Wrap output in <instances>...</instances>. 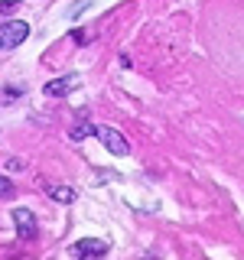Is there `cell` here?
<instances>
[{
	"label": "cell",
	"mask_w": 244,
	"mask_h": 260,
	"mask_svg": "<svg viewBox=\"0 0 244 260\" xmlns=\"http://www.w3.org/2000/svg\"><path fill=\"white\" fill-rule=\"evenodd\" d=\"M29 36V23L26 20H10L0 26V52H10V49L23 46Z\"/></svg>",
	"instance_id": "cell-1"
},
{
	"label": "cell",
	"mask_w": 244,
	"mask_h": 260,
	"mask_svg": "<svg viewBox=\"0 0 244 260\" xmlns=\"http://www.w3.org/2000/svg\"><path fill=\"white\" fill-rule=\"evenodd\" d=\"M95 137L101 140L104 146H108V153L111 156H127V140L120 137V130H114V127H95Z\"/></svg>",
	"instance_id": "cell-2"
},
{
	"label": "cell",
	"mask_w": 244,
	"mask_h": 260,
	"mask_svg": "<svg viewBox=\"0 0 244 260\" xmlns=\"http://www.w3.org/2000/svg\"><path fill=\"white\" fill-rule=\"evenodd\" d=\"M101 254H108V241H101V238H85V241L72 244V257L75 260H92Z\"/></svg>",
	"instance_id": "cell-3"
},
{
	"label": "cell",
	"mask_w": 244,
	"mask_h": 260,
	"mask_svg": "<svg viewBox=\"0 0 244 260\" xmlns=\"http://www.w3.org/2000/svg\"><path fill=\"white\" fill-rule=\"evenodd\" d=\"M81 85L78 75H62V78H52V81H46V98H62V94H69V91H75V88Z\"/></svg>",
	"instance_id": "cell-4"
},
{
	"label": "cell",
	"mask_w": 244,
	"mask_h": 260,
	"mask_svg": "<svg viewBox=\"0 0 244 260\" xmlns=\"http://www.w3.org/2000/svg\"><path fill=\"white\" fill-rule=\"evenodd\" d=\"M13 221H16V231L23 238H33L36 234V218H33L29 208H13Z\"/></svg>",
	"instance_id": "cell-5"
},
{
	"label": "cell",
	"mask_w": 244,
	"mask_h": 260,
	"mask_svg": "<svg viewBox=\"0 0 244 260\" xmlns=\"http://www.w3.org/2000/svg\"><path fill=\"white\" fill-rule=\"evenodd\" d=\"M49 199L69 205V202H75V189H72V185H52V189H49Z\"/></svg>",
	"instance_id": "cell-6"
},
{
	"label": "cell",
	"mask_w": 244,
	"mask_h": 260,
	"mask_svg": "<svg viewBox=\"0 0 244 260\" xmlns=\"http://www.w3.org/2000/svg\"><path fill=\"white\" fill-rule=\"evenodd\" d=\"M88 134H95V127H92V124H78V127H72L69 137H72V140H85Z\"/></svg>",
	"instance_id": "cell-7"
},
{
	"label": "cell",
	"mask_w": 244,
	"mask_h": 260,
	"mask_svg": "<svg viewBox=\"0 0 244 260\" xmlns=\"http://www.w3.org/2000/svg\"><path fill=\"white\" fill-rule=\"evenodd\" d=\"M16 7H20V0H4V4H0V13H13Z\"/></svg>",
	"instance_id": "cell-8"
},
{
	"label": "cell",
	"mask_w": 244,
	"mask_h": 260,
	"mask_svg": "<svg viewBox=\"0 0 244 260\" xmlns=\"http://www.w3.org/2000/svg\"><path fill=\"white\" fill-rule=\"evenodd\" d=\"M7 189H10V185H7V179L0 176V192H7Z\"/></svg>",
	"instance_id": "cell-9"
}]
</instances>
